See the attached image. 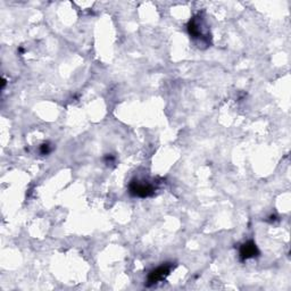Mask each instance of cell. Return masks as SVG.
Returning <instances> with one entry per match:
<instances>
[{"label":"cell","mask_w":291,"mask_h":291,"mask_svg":"<svg viewBox=\"0 0 291 291\" xmlns=\"http://www.w3.org/2000/svg\"><path fill=\"white\" fill-rule=\"evenodd\" d=\"M129 190L132 196L147 198L154 195L156 188L152 183L145 180H132L129 186Z\"/></svg>","instance_id":"6da1fadb"},{"label":"cell","mask_w":291,"mask_h":291,"mask_svg":"<svg viewBox=\"0 0 291 291\" xmlns=\"http://www.w3.org/2000/svg\"><path fill=\"white\" fill-rule=\"evenodd\" d=\"M188 32L190 34V37L193 39H202V41L208 38L200 16H196L190 19V22L188 23Z\"/></svg>","instance_id":"7a4b0ae2"},{"label":"cell","mask_w":291,"mask_h":291,"mask_svg":"<svg viewBox=\"0 0 291 291\" xmlns=\"http://www.w3.org/2000/svg\"><path fill=\"white\" fill-rule=\"evenodd\" d=\"M171 271H172V264H163L157 268L152 270L149 275H148V280H147L148 285L156 284L158 282H161V281L165 280Z\"/></svg>","instance_id":"3957f363"},{"label":"cell","mask_w":291,"mask_h":291,"mask_svg":"<svg viewBox=\"0 0 291 291\" xmlns=\"http://www.w3.org/2000/svg\"><path fill=\"white\" fill-rule=\"evenodd\" d=\"M239 254H240V258L242 260H247L250 258L257 257L259 255V250L256 246V243H255L253 240H249V241L241 244Z\"/></svg>","instance_id":"277c9868"},{"label":"cell","mask_w":291,"mask_h":291,"mask_svg":"<svg viewBox=\"0 0 291 291\" xmlns=\"http://www.w3.org/2000/svg\"><path fill=\"white\" fill-rule=\"evenodd\" d=\"M49 151H50L49 146L48 145H42V147H41V152H42V154H48Z\"/></svg>","instance_id":"5b68a950"}]
</instances>
